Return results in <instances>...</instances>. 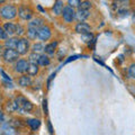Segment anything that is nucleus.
Returning <instances> with one entry per match:
<instances>
[{
  "label": "nucleus",
  "instance_id": "obj_1",
  "mask_svg": "<svg viewBox=\"0 0 135 135\" xmlns=\"http://www.w3.org/2000/svg\"><path fill=\"white\" fill-rule=\"evenodd\" d=\"M0 15L1 18L5 20H11L17 17L18 15V9L14 5H5L0 9Z\"/></svg>",
  "mask_w": 135,
  "mask_h": 135
},
{
  "label": "nucleus",
  "instance_id": "obj_2",
  "mask_svg": "<svg viewBox=\"0 0 135 135\" xmlns=\"http://www.w3.org/2000/svg\"><path fill=\"white\" fill-rule=\"evenodd\" d=\"M20 54L16 49H5L2 52V59L6 63H16Z\"/></svg>",
  "mask_w": 135,
  "mask_h": 135
},
{
  "label": "nucleus",
  "instance_id": "obj_3",
  "mask_svg": "<svg viewBox=\"0 0 135 135\" xmlns=\"http://www.w3.org/2000/svg\"><path fill=\"white\" fill-rule=\"evenodd\" d=\"M29 49H31V45H29V38H25V37H22L19 38L18 45H17L16 50L18 51V53L20 55H26L28 53Z\"/></svg>",
  "mask_w": 135,
  "mask_h": 135
},
{
  "label": "nucleus",
  "instance_id": "obj_4",
  "mask_svg": "<svg viewBox=\"0 0 135 135\" xmlns=\"http://www.w3.org/2000/svg\"><path fill=\"white\" fill-rule=\"evenodd\" d=\"M52 36V29H51L50 26L47 25H44L38 29V33H37V38L42 42H45V41H49Z\"/></svg>",
  "mask_w": 135,
  "mask_h": 135
},
{
  "label": "nucleus",
  "instance_id": "obj_5",
  "mask_svg": "<svg viewBox=\"0 0 135 135\" xmlns=\"http://www.w3.org/2000/svg\"><path fill=\"white\" fill-rule=\"evenodd\" d=\"M62 17L64 19L65 23H72L73 20L75 19V10L73 7L71 6H65L64 9H63V14H62Z\"/></svg>",
  "mask_w": 135,
  "mask_h": 135
},
{
  "label": "nucleus",
  "instance_id": "obj_6",
  "mask_svg": "<svg viewBox=\"0 0 135 135\" xmlns=\"http://www.w3.org/2000/svg\"><path fill=\"white\" fill-rule=\"evenodd\" d=\"M33 15H34L33 10L29 7H27V6L22 5L18 8V16L23 20H28V22H29L31 19H33Z\"/></svg>",
  "mask_w": 135,
  "mask_h": 135
},
{
  "label": "nucleus",
  "instance_id": "obj_7",
  "mask_svg": "<svg viewBox=\"0 0 135 135\" xmlns=\"http://www.w3.org/2000/svg\"><path fill=\"white\" fill-rule=\"evenodd\" d=\"M17 103H18V106H19V109L23 112H32L33 110V104L31 103L29 100H27L26 98H24V97H18V98H16Z\"/></svg>",
  "mask_w": 135,
  "mask_h": 135
},
{
  "label": "nucleus",
  "instance_id": "obj_8",
  "mask_svg": "<svg viewBox=\"0 0 135 135\" xmlns=\"http://www.w3.org/2000/svg\"><path fill=\"white\" fill-rule=\"evenodd\" d=\"M129 1L131 0H115L113 5H114V8L117 10V12H119V14H125V12H127Z\"/></svg>",
  "mask_w": 135,
  "mask_h": 135
},
{
  "label": "nucleus",
  "instance_id": "obj_9",
  "mask_svg": "<svg viewBox=\"0 0 135 135\" xmlns=\"http://www.w3.org/2000/svg\"><path fill=\"white\" fill-rule=\"evenodd\" d=\"M28 66H29V61L27 60H24V59H20V60H18L16 62L15 64V71L18 73H26L27 70H28Z\"/></svg>",
  "mask_w": 135,
  "mask_h": 135
},
{
  "label": "nucleus",
  "instance_id": "obj_10",
  "mask_svg": "<svg viewBox=\"0 0 135 135\" xmlns=\"http://www.w3.org/2000/svg\"><path fill=\"white\" fill-rule=\"evenodd\" d=\"M91 27L90 25H88L87 23H83V22H79L77 25H75V32L78 34H88V33H91Z\"/></svg>",
  "mask_w": 135,
  "mask_h": 135
},
{
  "label": "nucleus",
  "instance_id": "obj_11",
  "mask_svg": "<svg viewBox=\"0 0 135 135\" xmlns=\"http://www.w3.org/2000/svg\"><path fill=\"white\" fill-rule=\"evenodd\" d=\"M18 42H19L18 36L17 37L9 36L6 41H3V46H5V49H16L17 45H18Z\"/></svg>",
  "mask_w": 135,
  "mask_h": 135
},
{
  "label": "nucleus",
  "instance_id": "obj_12",
  "mask_svg": "<svg viewBox=\"0 0 135 135\" xmlns=\"http://www.w3.org/2000/svg\"><path fill=\"white\" fill-rule=\"evenodd\" d=\"M45 23V20L43 18H41V17H36V18H33L29 20V23H28V27H32V28H35V29H38L42 27V26H44V24Z\"/></svg>",
  "mask_w": 135,
  "mask_h": 135
},
{
  "label": "nucleus",
  "instance_id": "obj_13",
  "mask_svg": "<svg viewBox=\"0 0 135 135\" xmlns=\"http://www.w3.org/2000/svg\"><path fill=\"white\" fill-rule=\"evenodd\" d=\"M2 28L7 32V34L9 36H15L16 35V32H17V25L16 24L8 22V23H5L2 25Z\"/></svg>",
  "mask_w": 135,
  "mask_h": 135
},
{
  "label": "nucleus",
  "instance_id": "obj_14",
  "mask_svg": "<svg viewBox=\"0 0 135 135\" xmlns=\"http://www.w3.org/2000/svg\"><path fill=\"white\" fill-rule=\"evenodd\" d=\"M64 3H63L62 0H56L54 6L52 7V11L55 16H61L63 14V9H64Z\"/></svg>",
  "mask_w": 135,
  "mask_h": 135
},
{
  "label": "nucleus",
  "instance_id": "obj_15",
  "mask_svg": "<svg viewBox=\"0 0 135 135\" xmlns=\"http://www.w3.org/2000/svg\"><path fill=\"white\" fill-rule=\"evenodd\" d=\"M18 84L20 87H29L32 84V78H31V75H29L28 73L27 74H23L22 77H19L18 79Z\"/></svg>",
  "mask_w": 135,
  "mask_h": 135
},
{
  "label": "nucleus",
  "instance_id": "obj_16",
  "mask_svg": "<svg viewBox=\"0 0 135 135\" xmlns=\"http://www.w3.org/2000/svg\"><path fill=\"white\" fill-rule=\"evenodd\" d=\"M89 16H90V10H84V9H80V8H78V10L75 11V18H77L79 22L86 20Z\"/></svg>",
  "mask_w": 135,
  "mask_h": 135
},
{
  "label": "nucleus",
  "instance_id": "obj_17",
  "mask_svg": "<svg viewBox=\"0 0 135 135\" xmlns=\"http://www.w3.org/2000/svg\"><path fill=\"white\" fill-rule=\"evenodd\" d=\"M38 63H33V62H29V66H28V70H27V73L31 75V77H35V75L38 73Z\"/></svg>",
  "mask_w": 135,
  "mask_h": 135
},
{
  "label": "nucleus",
  "instance_id": "obj_18",
  "mask_svg": "<svg viewBox=\"0 0 135 135\" xmlns=\"http://www.w3.org/2000/svg\"><path fill=\"white\" fill-rule=\"evenodd\" d=\"M6 109H7V112H9V113H12V112H16V110H18L19 109V106H18V103H17V100H10V101H8V103L6 104Z\"/></svg>",
  "mask_w": 135,
  "mask_h": 135
},
{
  "label": "nucleus",
  "instance_id": "obj_19",
  "mask_svg": "<svg viewBox=\"0 0 135 135\" xmlns=\"http://www.w3.org/2000/svg\"><path fill=\"white\" fill-rule=\"evenodd\" d=\"M56 46H57V42H51L50 44L45 45V53L49 54V55H52L55 52Z\"/></svg>",
  "mask_w": 135,
  "mask_h": 135
},
{
  "label": "nucleus",
  "instance_id": "obj_20",
  "mask_svg": "<svg viewBox=\"0 0 135 135\" xmlns=\"http://www.w3.org/2000/svg\"><path fill=\"white\" fill-rule=\"evenodd\" d=\"M27 124L28 126L31 127L33 131H36L40 128L41 126V120L40 119H36V118H32V119H28L27 120Z\"/></svg>",
  "mask_w": 135,
  "mask_h": 135
},
{
  "label": "nucleus",
  "instance_id": "obj_21",
  "mask_svg": "<svg viewBox=\"0 0 135 135\" xmlns=\"http://www.w3.org/2000/svg\"><path fill=\"white\" fill-rule=\"evenodd\" d=\"M37 33H38V31H37V29L32 28V27H27V31H26L27 38H29L31 41L36 40V38H37Z\"/></svg>",
  "mask_w": 135,
  "mask_h": 135
},
{
  "label": "nucleus",
  "instance_id": "obj_22",
  "mask_svg": "<svg viewBox=\"0 0 135 135\" xmlns=\"http://www.w3.org/2000/svg\"><path fill=\"white\" fill-rule=\"evenodd\" d=\"M32 52H35V53H38L42 54L43 52H45V46L43 43H35L32 46Z\"/></svg>",
  "mask_w": 135,
  "mask_h": 135
},
{
  "label": "nucleus",
  "instance_id": "obj_23",
  "mask_svg": "<svg viewBox=\"0 0 135 135\" xmlns=\"http://www.w3.org/2000/svg\"><path fill=\"white\" fill-rule=\"evenodd\" d=\"M38 64L42 66H46L50 64V57H49V54H41V57L38 60Z\"/></svg>",
  "mask_w": 135,
  "mask_h": 135
},
{
  "label": "nucleus",
  "instance_id": "obj_24",
  "mask_svg": "<svg viewBox=\"0 0 135 135\" xmlns=\"http://www.w3.org/2000/svg\"><path fill=\"white\" fill-rule=\"evenodd\" d=\"M40 57H41V54L35 53V52H32L31 54H29L28 61H29V62H33V63H38Z\"/></svg>",
  "mask_w": 135,
  "mask_h": 135
},
{
  "label": "nucleus",
  "instance_id": "obj_25",
  "mask_svg": "<svg viewBox=\"0 0 135 135\" xmlns=\"http://www.w3.org/2000/svg\"><path fill=\"white\" fill-rule=\"evenodd\" d=\"M92 7V3L89 1V0H84V1H81V5H80V9H84V10H90Z\"/></svg>",
  "mask_w": 135,
  "mask_h": 135
},
{
  "label": "nucleus",
  "instance_id": "obj_26",
  "mask_svg": "<svg viewBox=\"0 0 135 135\" xmlns=\"http://www.w3.org/2000/svg\"><path fill=\"white\" fill-rule=\"evenodd\" d=\"M68 5L78 9L80 7V5H81V1H80V0H68Z\"/></svg>",
  "mask_w": 135,
  "mask_h": 135
},
{
  "label": "nucleus",
  "instance_id": "obj_27",
  "mask_svg": "<svg viewBox=\"0 0 135 135\" xmlns=\"http://www.w3.org/2000/svg\"><path fill=\"white\" fill-rule=\"evenodd\" d=\"M25 33H26V29H25V27L22 26V25H17V32H16V35L19 37V36H23Z\"/></svg>",
  "mask_w": 135,
  "mask_h": 135
},
{
  "label": "nucleus",
  "instance_id": "obj_28",
  "mask_svg": "<svg viewBox=\"0 0 135 135\" xmlns=\"http://www.w3.org/2000/svg\"><path fill=\"white\" fill-rule=\"evenodd\" d=\"M81 37H82V40H83L84 43H89V42H91V41H92V34H91V33L82 34Z\"/></svg>",
  "mask_w": 135,
  "mask_h": 135
},
{
  "label": "nucleus",
  "instance_id": "obj_29",
  "mask_svg": "<svg viewBox=\"0 0 135 135\" xmlns=\"http://www.w3.org/2000/svg\"><path fill=\"white\" fill-rule=\"evenodd\" d=\"M128 74L131 78H134L135 79V63L131 64L129 68H128Z\"/></svg>",
  "mask_w": 135,
  "mask_h": 135
},
{
  "label": "nucleus",
  "instance_id": "obj_30",
  "mask_svg": "<svg viewBox=\"0 0 135 135\" xmlns=\"http://www.w3.org/2000/svg\"><path fill=\"white\" fill-rule=\"evenodd\" d=\"M0 37H1V41H6L8 37H9V35L7 34V32L3 29L2 27L0 28Z\"/></svg>",
  "mask_w": 135,
  "mask_h": 135
},
{
  "label": "nucleus",
  "instance_id": "obj_31",
  "mask_svg": "<svg viewBox=\"0 0 135 135\" xmlns=\"http://www.w3.org/2000/svg\"><path fill=\"white\" fill-rule=\"evenodd\" d=\"M43 109H44V112L45 114H47L49 113V109H47V100H43Z\"/></svg>",
  "mask_w": 135,
  "mask_h": 135
},
{
  "label": "nucleus",
  "instance_id": "obj_32",
  "mask_svg": "<svg viewBox=\"0 0 135 135\" xmlns=\"http://www.w3.org/2000/svg\"><path fill=\"white\" fill-rule=\"evenodd\" d=\"M1 74H2V77H3V79H5V80H9V81H11V78H10L9 75H8L3 70H1Z\"/></svg>",
  "mask_w": 135,
  "mask_h": 135
},
{
  "label": "nucleus",
  "instance_id": "obj_33",
  "mask_svg": "<svg viewBox=\"0 0 135 135\" xmlns=\"http://www.w3.org/2000/svg\"><path fill=\"white\" fill-rule=\"evenodd\" d=\"M79 56L78 55H75V56H71V57H69V60H66L65 61V63H68V62H70V61H74V60H77Z\"/></svg>",
  "mask_w": 135,
  "mask_h": 135
},
{
  "label": "nucleus",
  "instance_id": "obj_34",
  "mask_svg": "<svg viewBox=\"0 0 135 135\" xmlns=\"http://www.w3.org/2000/svg\"><path fill=\"white\" fill-rule=\"evenodd\" d=\"M47 126H49V131H50V133H53V128H52V125H51V122H50V120L47 122Z\"/></svg>",
  "mask_w": 135,
  "mask_h": 135
},
{
  "label": "nucleus",
  "instance_id": "obj_35",
  "mask_svg": "<svg viewBox=\"0 0 135 135\" xmlns=\"http://www.w3.org/2000/svg\"><path fill=\"white\" fill-rule=\"evenodd\" d=\"M5 1H6V0H0V2H1V3H3Z\"/></svg>",
  "mask_w": 135,
  "mask_h": 135
}]
</instances>
